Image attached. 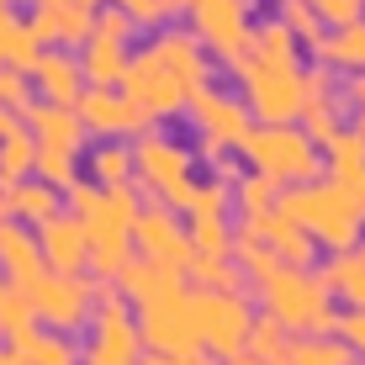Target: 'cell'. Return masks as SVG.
Wrapping results in <instances>:
<instances>
[{"instance_id": "cell-1", "label": "cell", "mask_w": 365, "mask_h": 365, "mask_svg": "<svg viewBox=\"0 0 365 365\" xmlns=\"http://www.w3.org/2000/svg\"><path fill=\"white\" fill-rule=\"evenodd\" d=\"M69 212L85 217V233H91V270L101 281H117V270L133 259V222H138V212H143L133 180H122V185L74 180L69 185Z\"/></svg>"}, {"instance_id": "cell-2", "label": "cell", "mask_w": 365, "mask_h": 365, "mask_svg": "<svg viewBox=\"0 0 365 365\" xmlns=\"http://www.w3.org/2000/svg\"><path fill=\"white\" fill-rule=\"evenodd\" d=\"M275 207L286 217H297L302 228L318 238L323 249H355L365 233V201L349 191L344 180H297L275 196Z\"/></svg>"}, {"instance_id": "cell-3", "label": "cell", "mask_w": 365, "mask_h": 365, "mask_svg": "<svg viewBox=\"0 0 365 365\" xmlns=\"http://www.w3.org/2000/svg\"><path fill=\"white\" fill-rule=\"evenodd\" d=\"M259 302L292 334H334L339 329L334 292L323 275H312V265H281L275 275H265L259 281Z\"/></svg>"}, {"instance_id": "cell-4", "label": "cell", "mask_w": 365, "mask_h": 365, "mask_svg": "<svg viewBox=\"0 0 365 365\" xmlns=\"http://www.w3.org/2000/svg\"><path fill=\"white\" fill-rule=\"evenodd\" d=\"M238 148H244L249 170L270 175L275 185H297L323 175V148L312 143L307 128H292V122H255Z\"/></svg>"}, {"instance_id": "cell-5", "label": "cell", "mask_w": 365, "mask_h": 365, "mask_svg": "<svg viewBox=\"0 0 365 365\" xmlns=\"http://www.w3.org/2000/svg\"><path fill=\"white\" fill-rule=\"evenodd\" d=\"M196 154L185 143H175L165 133H138V148H133V180H143L148 191H159V201L175 212L191 207L196 196Z\"/></svg>"}, {"instance_id": "cell-6", "label": "cell", "mask_w": 365, "mask_h": 365, "mask_svg": "<svg viewBox=\"0 0 365 365\" xmlns=\"http://www.w3.org/2000/svg\"><path fill=\"white\" fill-rule=\"evenodd\" d=\"M96 339L85 349V365H138L143 360V334H138L133 302L122 297V286H96Z\"/></svg>"}, {"instance_id": "cell-7", "label": "cell", "mask_w": 365, "mask_h": 365, "mask_svg": "<svg viewBox=\"0 0 365 365\" xmlns=\"http://www.w3.org/2000/svg\"><path fill=\"white\" fill-rule=\"evenodd\" d=\"M244 80V101L255 111V122H292L302 117V69L297 64H265L249 53L233 69Z\"/></svg>"}, {"instance_id": "cell-8", "label": "cell", "mask_w": 365, "mask_h": 365, "mask_svg": "<svg viewBox=\"0 0 365 365\" xmlns=\"http://www.w3.org/2000/svg\"><path fill=\"white\" fill-rule=\"evenodd\" d=\"M191 11V32L207 43V53L217 64L238 69L249 58V0H185Z\"/></svg>"}, {"instance_id": "cell-9", "label": "cell", "mask_w": 365, "mask_h": 365, "mask_svg": "<svg viewBox=\"0 0 365 365\" xmlns=\"http://www.w3.org/2000/svg\"><path fill=\"white\" fill-rule=\"evenodd\" d=\"M138 334H143L148 349H165V355H180V349H201V318H196V286H175L170 297L138 307Z\"/></svg>"}, {"instance_id": "cell-10", "label": "cell", "mask_w": 365, "mask_h": 365, "mask_svg": "<svg viewBox=\"0 0 365 365\" xmlns=\"http://www.w3.org/2000/svg\"><path fill=\"white\" fill-rule=\"evenodd\" d=\"M196 318H201V349H212L217 360L249 349L255 307H249L244 292H212V286H196Z\"/></svg>"}, {"instance_id": "cell-11", "label": "cell", "mask_w": 365, "mask_h": 365, "mask_svg": "<svg viewBox=\"0 0 365 365\" xmlns=\"http://www.w3.org/2000/svg\"><path fill=\"white\" fill-rule=\"evenodd\" d=\"M122 91H128L138 106L148 111V117H175V111H185L191 106V85L180 80V74H175L165 58L154 53V48H143V53H133L128 58V69H122Z\"/></svg>"}, {"instance_id": "cell-12", "label": "cell", "mask_w": 365, "mask_h": 365, "mask_svg": "<svg viewBox=\"0 0 365 365\" xmlns=\"http://www.w3.org/2000/svg\"><path fill=\"white\" fill-rule=\"evenodd\" d=\"M27 292H32L37 323H48V329H58V334H74L80 323H91V312H96V286L85 281V275L48 270V275H37Z\"/></svg>"}, {"instance_id": "cell-13", "label": "cell", "mask_w": 365, "mask_h": 365, "mask_svg": "<svg viewBox=\"0 0 365 365\" xmlns=\"http://www.w3.org/2000/svg\"><path fill=\"white\" fill-rule=\"evenodd\" d=\"M74 111H80L85 133H101V138H138V133L154 128V117H148L128 91H111V85H85V96L74 101Z\"/></svg>"}, {"instance_id": "cell-14", "label": "cell", "mask_w": 365, "mask_h": 365, "mask_svg": "<svg viewBox=\"0 0 365 365\" xmlns=\"http://www.w3.org/2000/svg\"><path fill=\"white\" fill-rule=\"evenodd\" d=\"M133 244L143 249L148 259H159V265H170V270H180V275L191 270V255H196L191 228L180 222V212H175V207H143V212H138Z\"/></svg>"}, {"instance_id": "cell-15", "label": "cell", "mask_w": 365, "mask_h": 365, "mask_svg": "<svg viewBox=\"0 0 365 365\" xmlns=\"http://www.w3.org/2000/svg\"><path fill=\"white\" fill-rule=\"evenodd\" d=\"M191 122H196V133L207 138V143H217V148H238L249 138V128H255V111H249V101H238L228 91H196L191 96Z\"/></svg>"}, {"instance_id": "cell-16", "label": "cell", "mask_w": 365, "mask_h": 365, "mask_svg": "<svg viewBox=\"0 0 365 365\" xmlns=\"http://www.w3.org/2000/svg\"><path fill=\"white\" fill-rule=\"evenodd\" d=\"M37 249H43V265L58 275L91 270V233L80 212H53L48 222H37Z\"/></svg>"}, {"instance_id": "cell-17", "label": "cell", "mask_w": 365, "mask_h": 365, "mask_svg": "<svg viewBox=\"0 0 365 365\" xmlns=\"http://www.w3.org/2000/svg\"><path fill=\"white\" fill-rule=\"evenodd\" d=\"M32 32L43 48H85L96 32V6L85 0H32Z\"/></svg>"}, {"instance_id": "cell-18", "label": "cell", "mask_w": 365, "mask_h": 365, "mask_svg": "<svg viewBox=\"0 0 365 365\" xmlns=\"http://www.w3.org/2000/svg\"><path fill=\"white\" fill-rule=\"evenodd\" d=\"M244 228L265 238L275 255H281V265H312V249H318V238L302 228L297 217H286L281 207H265V212H255V217H244Z\"/></svg>"}, {"instance_id": "cell-19", "label": "cell", "mask_w": 365, "mask_h": 365, "mask_svg": "<svg viewBox=\"0 0 365 365\" xmlns=\"http://www.w3.org/2000/svg\"><path fill=\"white\" fill-rule=\"evenodd\" d=\"M154 53L165 58L191 91H207V85H212V58H207V43H201L196 32H159Z\"/></svg>"}, {"instance_id": "cell-20", "label": "cell", "mask_w": 365, "mask_h": 365, "mask_svg": "<svg viewBox=\"0 0 365 365\" xmlns=\"http://www.w3.org/2000/svg\"><path fill=\"white\" fill-rule=\"evenodd\" d=\"M32 91H43V101L74 106V101L85 96V69H80V58L58 53V48H43V58L32 64Z\"/></svg>"}, {"instance_id": "cell-21", "label": "cell", "mask_w": 365, "mask_h": 365, "mask_svg": "<svg viewBox=\"0 0 365 365\" xmlns=\"http://www.w3.org/2000/svg\"><path fill=\"white\" fill-rule=\"evenodd\" d=\"M117 286H122V297H128L133 307H148V302L170 297L175 286H180V270L159 265V259H148V255H133L128 265L117 270Z\"/></svg>"}, {"instance_id": "cell-22", "label": "cell", "mask_w": 365, "mask_h": 365, "mask_svg": "<svg viewBox=\"0 0 365 365\" xmlns=\"http://www.w3.org/2000/svg\"><path fill=\"white\" fill-rule=\"evenodd\" d=\"M27 128L37 133V143H53V148H74L80 154L85 148V122L74 106H58V101H32L27 106Z\"/></svg>"}, {"instance_id": "cell-23", "label": "cell", "mask_w": 365, "mask_h": 365, "mask_svg": "<svg viewBox=\"0 0 365 365\" xmlns=\"http://www.w3.org/2000/svg\"><path fill=\"white\" fill-rule=\"evenodd\" d=\"M58 212V185H48L43 175H27V180L6 185L0 191V217H16V222H48Z\"/></svg>"}, {"instance_id": "cell-24", "label": "cell", "mask_w": 365, "mask_h": 365, "mask_svg": "<svg viewBox=\"0 0 365 365\" xmlns=\"http://www.w3.org/2000/svg\"><path fill=\"white\" fill-rule=\"evenodd\" d=\"M0 270H6V281H16V286H32L37 275L48 270L37 238H27L16 222H0Z\"/></svg>"}, {"instance_id": "cell-25", "label": "cell", "mask_w": 365, "mask_h": 365, "mask_svg": "<svg viewBox=\"0 0 365 365\" xmlns=\"http://www.w3.org/2000/svg\"><path fill=\"white\" fill-rule=\"evenodd\" d=\"M128 58H133V53H128V43L91 32V37H85V53H80L85 85H122V69H128Z\"/></svg>"}, {"instance_id": "cell-26", "label": "cell", "mask_w": 365, "mask_h": 365, "mask_svg": "<svg viewBox=\"0 0 365 365\" xmlns=\"http://www.w3.org/2000/svg\"><path fill=\"white\" fill-rule=\"evenodd\" d=\"M312 53H318V64H334L344 74L365 69V21H344V27L323 32L318 43H312Z\"/></svg>"}, {"instance_id": "cell-27", "label": "cell", "mask_w": 365, "mask_h": 365, "mask_svg": "<svg viewBox=\"0 0 365 365\" xmlns=\"http://www.w3.org/2000/svg\"><path fill=\"white\" fill-rule=\"evenodd\" d=\"M323 281H329V292L344 297L349 307H365V244L339 249L329 259V270H323Z\"/></svg>"}, {"instance_id": "cell-28", "label": "cell", "mask_w": 365, "mask_h": 365, "mask_svg": "<svg viewBox=\"0 0 365 365\" xmlns=\"http://www.w3.org/2000/svg\"><path fill=\"white\" fill-rule=\"evenodd\" d=\"M43 58V43H37V32H32V21H16L11 11H0V64L6 69H27Z\"/></svg>"}, {"instance_id": "cell-29", "label": "cell", "mask_w": 365, "mask_h": 365, "mask_svg": "<svg viewBox=\"0 0 365 365\" xmlns=\"http://www.w3.org/2000/svg\"><path fill=\"white\" fill-rule=\"evenodd\" d=\"M286 365H355V349L339 334H292Z\"/></svg>"}, {"instance_id": "cell-30", "label": "cell", "mask_w": 365, "mask_h": 365, "mask_svg": "<svg viewBox=\"0 0 365 365\" xmlns=\"http://www.w3.org/2000/svg\"><path fill=\"white\" fill-rule=\"evenodd\" d=\"M323 170L334 175V180H355V175L365 170V133L360 128H339L334 143H323Z\"/></svg>"}, {"instance_id": "cell-31", "label": "cell", "mask_w": 365, "mask_h": 365, "mask_svg": "<svg viewBox=\"0 0 365 365\" xmlns=\"http://www.w3.org/2000/svg\"><path fill=\"white\" fill-rule=\"evenodd\" d=\"M185 275H191L196 286H212V292H244V281H249L244 265L233 259V249H228V255H201V249H196Z\"/></svg>"}, {"instance_id": "cell-32", "label": "cell", "mask_w": 365, "mask_h": 365, "mask_svg": "<svg viewBox=\"0 0 365 365\" xmlns=\"http://www.w3.org/2000/svg\"><path fill=\"white\" fill-rule=\"evenodd\" d=\"M32 170H37V133L16 128L11 138H0V180L16 185V180H27Z\"/></svg>"}, {"instance_id": "cell-33", "label": "cell", "mask_w": 365, "mask_h": 365, "mask_svg": "<svg viewBox=\"0 0 365 365\" xmlns=\"http://www.w3.org/2000/svg\"><path fill=\"white\" fill-rule=\"evenodd\" d=\"M11 344L27 355V365H80V349L74 344H64V334H37V329H27V334H16Z\"/></svg>"}, {"instance_id": "cell-34", "label": "cell", "mask_w": 365, "mask_h": 365, "mask_svg": "<svg viewBox=\"0 0 365 365\" xmlns=\"http://www.w3.org/2000/svg\"><path fill=\"white\" fill-rule=\"evenodd\" d=\"M249 53L265 58V64H297V32L275 16V21H265V27L249 32Z\"/></svg>"}, {"instance_id": "cell-35", "label": "cell", "mask_w": 365, "mask_h": 365, "mask_svg": "<svg viewBox=\"0 0 365 365\" xmlns=\"http://www.w3.org/2000/svg\"><path fill=\"white\" fill-rule=\"evenodd\" d=\"M286 349H292V329L281 318H270V312H255V323H249V355L286 365Z\"/></svg>"}, {"instance_id": "cell-36", "label": "cell", "mask_w": 365, "mask_h": 365, "mask_svg": "<svg viewBox=\"0 0 365 365\" xmlns=\"http://www.w3.org/2000/svg\"><path fill=\"white\" fill-rule=\"evenodd\" d=\"M233 259L244 265V275H249L255 286L265 281V275L281 270V255H275V249H270L259 233H249V228H238V233H233Z\"/></svg>"}, {"instance_id": "cell-37", "label": "cell", "mask_w": 365, "mask_h": 365, "mask_svg": "<svg viewBox=\"0 0 365 365\" xmlns=\"http://www.w3.org/2000/svg\"><path fill=\"white\" fill-rule=\"evenodd\" d=\"M37 323V307H32V292L27 286H0V339H16V334H27Z\"/></svg>"}, {"instance_id": "cell-38", "label": "cell", "mask_w": 365, "mask_h": 365, "mask_svg": "<svg viewBox=\"0 0 365 365\" xmlns=\"http://www.w3.org/2000/svg\"><path fill=\"white\" fill-rule=\"evenodd\" d=\"M302 122H307V133H312V143H334V133L344 128V106H339V96H312V101H302Z\"/></svg>"}, {"instance_id": "cell-39", "label": "cell", "mask_w": 365, "mask_h": 365, "mask_svg": "<svg viewBox=\"0 0 365 365\" xmlns=\"http://www.w3.org/2000/svg\"><path fill=\"white\" fill-rule=\"evenodd\" d=\"M275 196H281V185L270 180V175H238L233 180V201H238V217H255V212L275 207Z\"/></svg>"}, {"instance_id": "cell-40", "label": "cell", "mask_w": 365, "mask_h": 365, "mask_svg": "<svg viewBox=\"0 0 365 365\" xmlns=\"http://www.w3.org/2000/svg\"><path fill=\"white\" fill-rule=\"evenodd\" d=\"M91 180H101V185L133 180V148H122V143H101V148H91Z\"/></svg>"}, {"instance_id": "cell-41", "label": "cell", "mask_w": 365, "mask_h": 365, "mask_svg": "<svg viewBox=\"0 0 365 365\" xmlns=\"http://www.w3.org/2000/svg\"><path fill=\"white\" fill-rule=\"evenodd\" d=\"M48 185H58V191H69L74 180H80V165H74V148H53V143H37V170Z\"/></svg>"}, {"instance_id": "cell-42", "label": "cell", "mask_w": 365, "mask_h": 365, "mask_svg": "<svg viewBox=\"0 0 365 365\" xmlns=\"http://www.w3.org/2000/svg\"><path fill=\"white\" fill-rule=\"evenodd\" d=\"M275 6H281V21L297 32V43H307V48L323 37V27H329V21L312 11V0H275Z\"/></svg>"}, {"instance_id": "cell-43", "label": "cell", "mask_w": 365, "mask_h": 365, "mask_svg": "<svg viewBox=\"0 0 365 365\" xmlns=\"http://www.w3.org/2000/svg\"><path fill=\"white\" fill-rule=\"evenodd\" d=\"M117 6L128 11V16L138 21V27H165V21L175 16V11H180L175 0H117Z\"/></svg>"}, {"instance_id": "cell-44", "label": "cell", "mask_w": 365, "mask_h": 365, "mask_svg": "<svg viewBox=\"0 0 365 365\" xmlns=\"http://www.w3.org/2000/svg\"><path fill=\"white\" fill-rule=\"evenodd\" d=\"M0 101H6V106H16V111L32 106V80H27V69H6V64H0Z\"/></svg>"}, {"instance_id": "cell-45", "label": "cell", "mask_w": 365, "mask_h": 365, "mask_svg": "<svg viewBox=\"0 0 365 365\" xmlns=\"http://www.w3.org/2000/svg\"><path fill=\"white\" fill-rule=\"evenodd\" d=\"M96 32H101V37H117V43H133L138 21H133L122 6H101V11H96Z\"/></svg>"}, {"instance_id": "cell-46", "label": "cell", "mask_w": 365, "mask_h": 365, "mask_svg": "<svg viewBox=\"0 0 365 365\" xmlns=\"http://www.w3.org/2000/svg\"><path fill=\"white\" fill-rule=\"evenodd\" d=\"M312 11H318L329 27H344V21H360L365 0H312Z\"/></svg>"}, {"instance_id": "cell-47", "label": "cell", "mask_w": 365, "mask_h": 365, "mask_svg": "<svg viewBox=\"0 0 365 365\" xmlns=\"http://www.w3.org/2000/svg\"><path fill=\"white\" fill-rule=\"evenodd\" d=\"M339 339H344L349 349L365 360V307H349V312H339V329H334Z\"/></svg>"}, {"instance_id": "cell-48", "label": "cell", "mask_w": 365, "mask_h": 365, "mask_svg": "<svg viewBox=\"0 0 365 365\" xmlns=\"http://www.w3.org/2000/svg\"><path fill=\"white\" fill-rule=\"evenodd\" d=\"M138 365H217L212 355H201V349H180V355H165V349H148V360Z\"/></svg>"}, {"instance_id": "cell-49", "label": "cell", "mask_w": 365, "mask_h": 365, "mask_svg": "<svg viewBox=\"0 0 365 365\" xmlns=\"http://www.w3.org/2000/svg\"><path fill=\"white\" fill-rule=\"evenodd\" d=\"M334 96H339V106H344V111H360V106H365V69H355Z\"/></svg>"}, {"instance_id": "cell-50", "label": "cell", "mask_w": 365, "mask_h": 365, "mask_svg": "<svg viewBox=\"0 0 365 365\" xmlns=\"http://www.w3.org/2000/svg\"><path fill=\"white\" fill-rule=\"evenodd\" d=\"M16 128H21V111H16V106H6V101H0V138H11Z\"/></svg>"}, {"instance_id": "cell-51", "label": "cell", "mask_w": 365, "mask_h": 365, "mask_svg": "<svg viewBox=\"0 0 365 365\" xmlns=\"http://www.w3.org/2000/svg\"><path fill=\"white\" fill-rule=\"evenodd\" d=\"M0 365H27V355L16 344H0Z\"/></svg>"}, {"instance_id": "cell-52", "label": "cell", "mask_w": 365, "mask_h": 365, "mask_svg": "<svg viewBox=\"0 0 365 365\" xmlns=\"http://www.w3.org/2000/svg\"><path fill=\"white\" fill-rule=\"evenodd\" d=\"M228 365H270V360H259V355H249V349H238V355H228Z\"/></svg>"}, {"instance_id": "cell-53", "label": "cell", "mask_w": 365, "mask_h": 365, "mask_svg": "<svg viewBox=\"0 0 365 365\" xmlns=\"http://www.w3.org/2000/svg\"><path fill=\"white\" fill-rule=\"evenodd\" d=\"M349 191H355V196H360V201H365V170H360V175H355V180H349Z\"/></svg>"}, {"instance_id": "cell-54", "label": "cell", "mask_w": 365, "mask_h": 365, "mask_svg": "<svg viewBox=\"0 0 365 365\" xmlns=\"http://www.w3.org/2000/svg\"><path fill=\"white\" fill-rule=\"evenodd\" d=\"M355 128H360V133H365V106H360V111H355Z\"/></svg>"}, {"instance_id": "cell-55", "label": "cell", "mask_w": 365, "mask_h": 365, "mask_svg": "<svg viewBox=\"0 0 365 365\" xmlns=\"http://www.w3.org/2000/svg\"><path fill=\"white\" fill-rule=\"evenodd\" d=\"M249 6H265V0H249Z\"/></svg>"}, {"instance_id": "cell-56", "label": "cell", "mask_w": 365, "mask_h": 365, "mask_svg": "<svg viewBox=\"0 0 365 365\" xmlns=\"http://www.w3.org/2000/svg\"><path fill=\"white\" fill-rule=\"evenodd\" d=\"M175 6H180V11H185V0H175Z\"/></svg>"}, {"instance_id": "cell-57", "label": "cell", "mask_w": 365, "mask_h": 365, "mask_svg": "<svg viewBox=\"0 0 365 365\" xmlns=\"http://www.w3.org/2000/svg\"><path fill=\"white\" fill-rule=\"evenodd\" d=\"M0 6H6V0H0Z\"/></svg>"}]
</instances>
